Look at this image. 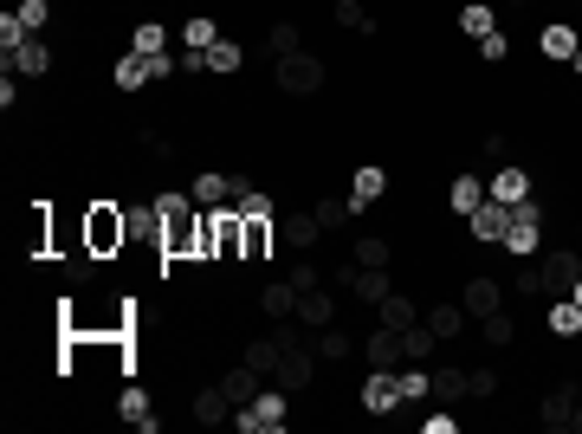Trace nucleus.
<instances>
[{
	"label": "nucleus",
	"mask_w": 582,
	"mask_h": 434,
	"mask_svg": "<svg viewBox=\"0 0 582 434\" xmlns=\"http://www.w3.org/2000/svg\"><path fill=\"white\" fill-rule=\"evenodd\" d=\"M156 208H162V253L156 260H162V273H169L175 260H194V253H201V201L169 188Z\"/></svg>",
	"instance_id": "f257e3e1"
},
{
	"label": "nucleus",
	"mask_w": 582,
	"mask_h": 434,
	"mask_svg": "<svg viewBox=\"0 0 582 434\" xmlns=\"http://www.w3.org/2000/svg\"><path fill=\"white\" fill-rule=\"evenodd\" d=\"M78 240H85L97 260H117V253L130 247V208H117V201H91V208L78 214Z\"/></svg>",
	"instance_id": "f03ea898"
},
{
	"label": "nucleus",
	"mask_w": 582,
	"mask_h": 434,
	"mask_svg": "<svg viewBox=\"0 0 582 434\" xmlns=\"http://www.w3.org/2000/svg\"><path fill=\"white\" fill-rule=\"evenodd\" d=\"M324 59L317 52H285V59H272V85L285 91V98H317L324 91Z\"/></svg>",
	"instance_id": "7ed1b4c3"
},
{
	"label": "nucleus",
	"mask_w": 582,
	"mask_h": 434,
	"mask_svg": "<svg viewBox=\"0 0 582 434\" xmlns=\"http://www.w3.org/2000/svg\"><path fill=\"white\" fill-rule=\"evenodd\" d=\"M498 247H505L511 260H537V253H544V208H537V201H518Z\"/></svg>",
	"instance_id": "20e7f679"
},
{
	"label": "nucleus",
	"mask_w": 582,
	"mask_h": 434,
	"mask_svg": "<svg viewBox=\"0 0 582 434\" xmlns=\"http://www.w3.org/2000/svg\"><path fill=\"white\" fill-rule=\"evenodd\" d=\"M285 422H291V396H285L279 383H266V389H259V396L240 409V428H246V434H279Z\"/></svg>",
	"instance_id": "39448f33"
},
{
	"label": "nucleus",
	"mask_w": 582,
	"mask_h": 434,
	"mask_svg": "<svg viewBox=\"0 0 582 434\" xmlns=\"http://www.w3.org/2000/svg\"><path fill=\"white\" fill-rule=\"evenodd\" d=\"M537 279H544V298H570L576 292V279H582V253L576 247H550V253H537Z\"/></svg>",
	"instance_id": "423d86ee"
},
{
	"label": "nucleus",
	"mask_w": 582,
	"mask_h": 434,
	"mask_svg": "<svg viewBox=\"0 0 582 434\" xmlns=\"http://www.w3.org/2000/svg\"><path fill=\"white\" fill-rule=\"evenodd\" d=\"M52 234H59V208L33 201L26 208V260H52Z\"/></svg>",
	"instance_id": "0eeeda50"
},
{
	"label": "nucleus",
	"mask_w": 582,
	"mask_h": 434,
	"mask_svg": "<svg viewBox=\"0 0 582 434\" xmlns=\"http://www.w3.org/2000/svg\"><path fill=\"white\" fill-rule=\"evenodd\" d=\"M240 253H246V221H240V208H214V260H220V266H240Z\"/></svg>",
	"instance_id": "6e6552de"
},
{
	"label": "nucleus",
	"mask_w": 582,
	"mask_h": 434,
	"mask_svg": "<svg viewBox=\"0 0 582 434\" xmlns=\"http://www.w3.org/2000/svg\"><path fill=\"white\" fill-rule=\"evenodd\" d=\"M401 402H408V396H401V376L395 370H369L363 376V409L369 415H395Z\"/></svg>",
	"instance_id": "1a4fd4ad"
},
{
	"label": "nucleus",
	"mask_w": 582,
	"mask_h": 434,
	"mask_svg": "<svg viewBox=\"0 0 582 434\" xmlns=\"http://www.w3.org/2000/svg\"><path fill=\"white\" fill-rule=\"evenodd\" d=\"M485 195L505 201V208H518V201H531V169H518V162H498L492 182H485Z\"/></svg>",
	"instance_id": "9d476101"
},
{
	"label": "nucleus",
	"mask_w": 582,
	"mask_h": 434,
	"mask_svg": "<svg viewBox=\"0 0 582 434\" xmlns=\"http://www.w3.org/2000/svg\"><path fill=\"white\" fill-rule=\"evenodd\" d=\"M52 65H59V52H52L39 33L26 39V46H13V52H7V72H20V78H46Z\"/></svg>",
	"instance_id": "9b49d317"
},
{
	"label": "nucleus",
	"mask_w": 582,
	"mask_h": 434,
	"mask_svg": "<svg viewBox=\"0 0 582 434\" xmlns=\"http://www.w3.org/2000/svg\"><path fill=\"white\" fill-rule=\"evenodd\" d=\"M505 227H511V208H505V201H492V195L466 214V234H473L479 247H485V240H505Z\"/></svg>",
	"instance_id": "f8f14e48"
},
{
	"label": "nucleus",
	"mask_w": 582,
	"mask_h": 434,
	"mask_svg": "<svg viewBox=\"0 0 582 434\" xmlns=\"http://www.w3.org/2000/svg\"><path fill=\"white\" fill-rule=\"evenodd\" d=\"M576 402H582V389L576 383H557L544 402H537V422H544L550 434H563V428H570V415H576Z\"/></svg>",
	"instance_id": "ddd939ff"
},
{
	"label": "nucleus",
	"mask_w": 582,
	"mask_h": 434,
	"mask_svg": "<svg viewBox=\"0 0 582 434\" xmlns=\"http://www.w3.org/2000/svg\"><path fill=\"white\" fill-rule=\"evenodd\" d=\"M460 305H466V318H485V311H505V286L498 279H485V273H473L460 286Z\"/></svg>",
	"instance_id": "4468645a"
},
{
	"label": "nucleus",
	"mask_w": 582,
	"mask_h": 434,
	"mask_svg": "<svg viewBox=\"0 0 582 434\" xmlns=\"http://www.w3.org/2000/svg\"><path fill=\"white\" fill-rule=\"evenodd\" d=\"M576 46H582V33H576L570 20H550L544 33H537V52H544L550 65H570V59H576Z\"/></svg>",
	"instance_id": "2eb2a0df"
},
{
	"label": "nucleus",
	"mask_w": 582,
	"mask_h": 434,
	"mask_svg": "<svg viewBox=\"0 0 582 434\" xmlns=\"http://www.w3.org/2000/svg\"><path fill=\"white\" fill-rule=\"evenodd\" d=\"M317 234H324L317 208H298V214H285V221H279V240H285L291 253H311V247H317Z\"/></svg>",
	"instance_id": "dca6fc26"
},
{
	"label": "nucleus",
	"mask_w": 582,
	"mask_h": 434,
	"mask_svg": "<svg viewBox=\"0 0 582 434\" xmlns=\"http://www.w3.org/2000/svg\"><path fill=\"white\" fill-rule=\"evenodd\" d=\"M382 195H388V169H382V162H363V169L350 175V201H356V214L376 208Z\"/></svg>",
	"instance_id": "f3484780"
},
{
	"label": "nucleus",
	"mask_w": 582,
	"mask_h": 434,
	"mask_svg": "<svg viewBox=\"0 0 582 434\" xmlns=\"http://www.w3.org/2000/svg\"><path fill=\"white\" fill-rule=\"evenodd\" d=\"M363 305H382L388 292H395V279H388V266H350V279H343Z\"/></svg>",
	"instance_id": "a211bd4d"
},
{
	"label": "nucleus",
	"mask_w": 582,
	"mask_h": 434,
	"mask_svg": "<svg viewBox=\"0 0 582 434\" xmlns=\"http://www.w3.org/2000/svg\"><path fill=\"white\" fill-rule=\"evenodd\" d=\"M117 415H123V422H130L136 434H156V428H162V415L149 409V389H136V383L117 396Z\"/></svg>",
	"instance_id": "6ab92c4d"
},
{
	"label": "nucleus",
	"mask_w": 582,
	"mask_h": 434,
	"mask_svg": "<svg viewBox=\"0 0 582 434\" xmlns=\"http://www.w3.org/2000/svg\"><path fill=\"white\" fill-rule=\"evenodd\" d=\"M266 383H272V376H259V370H253V363H246V357L233 363L227 376H220V389H227V396H233V409H246V402H253V396H259V389H266Z\"/></svg>",
	"instance_id": "aec40b11"
},
{
	"label": "nucleus",
	"mask_w": 582,
	"mask_h": 434,
	"mask_svg": "<svg viewBox=\"0 0 582 434\" xmlns=\"http://www.w3.org/2000/svg\"><path fill=\"white\" fill-rule=\"evenodd\" d=\"M363 357L376 363V370H395V363H408V357H401V331H388V324H376V331L363 337Z\"/></svg>",
	"instance_id": "412c9836"
},
{
	"label": "nucleus",
	"mask_w": 582,
	"mask_h": 434,
	"mask_svg": "<svg viewBox=\"0 0 582 434\" xmlns=\"http://www.w3.org/2000/svg\"><path fill=\"white\" fill-rule=\"evenodd\" d=\"M110 78H117V91H143V85H156V72H149V52H117Z\"/></svg>",
	"instance_id": "4be33fe9"
},
{
	"label": "nucleus",
	"mask_w": 582,
	"mask_h": 434,
	"mask_svg": "<svg viewBox=\"0 0 582 434\" xmlns=\"http://www.w3.org/2000/svg\"><path fill=\"white\" fill-rule=\"evenodd\" d=\"M240 221H246V253H240V266L272 260V214H240Z\"/></svg>",
	"instance_id": "5701e85b"
},
{
	"label": "nucleus",
	"mask_w": 582,
	"mask_h": 434,
	"mask_svg": "<svg viewBox=\"0 0 582 434\" xmlns=\"http://www.w3.org/2000/svg\"><path fill=\"white\" fill-rule=\"evenodd\" d=\"M421 318H427V331H434L440 344H453V337L466 331V305H453V298H440V305H427Z\"/></svg>",
	"instance_id": "b1692460"
},
{
	"label": "nucleus",
	"mask_w": 582,
	"mask_h": 434,
	"mask_svg": "<svg viewBox=\"0 0 582 434\" xmlns=\"http://www.w3.org/2000/svg\"><path fill=\"white\" fill-rule=\"evenodd\" d=\"M298 324H304V331H324V324H337V298H330L324 286H317V292H298Z\"/></svg>",
	"instance_id": "393cba45"
},
{
	"label": "nucleus",
	"mask_w": 582,
	"mask_h": 434,
	"mask_svg": "<svg viewBox=\"0 0 582 434\" xmlns=\"http://www.w3.org/2000/svg\"><path fill=\"white\" fill-rule=\"evenodd\" d=\"M414 318H421V305H414V298L401 292V286H395V292H388L382 305H376V324H388V331H408Z\"/></svg>",
	"instance_id": "a878e982"
},
{
	"label": "nucleus",
	"mask_w": 582,
	"mask_h": 434,
	"mask_svg": "<svg viewBox=\"0 0 582 434\" xmlns=\"http://www.w3.org/2000/svg\"><path fill=\"white\" fill-rule=\"evenodd\" d=\"M259 311H266L272 324H279V318H298V286H291V279H272V286L259 292Z\"/></svg>",
	"instance_id": "bb28decb"
},
{
	"label": "nucleus",
	"mask_w": 582,
	"mask_h": 434,
	"mask_svg": "<svg viewBox=\"0 0 582 434\" xmlns=\"http://www.w3.org/2000/svg\"><path fill=\"white\" fill-rule=\"evenodd\" d=\"M227 409H233V396H227L220 383L194 396V422H201V428H220V422H227Z\"/></svg>",
	"instance_id": "cd10ccee"
},
{
	"label": "nucleus",
	"mask_w": 582,
	"mask_h": 434,
	"mask_svg": "<svg viewBox=\"0 0 582 434\" xmlns=\"http://www.w3.org/2000/svg\"><path fill=\"white\" fill-rule=\"evenodd\" d=\"M460 33H466V39L498 33V13H492V0H466V7H460Z\"/></svg>",
	"instance_id": "c85d7f7f"
},
{
	"label": "nucleus",
	"mask_w": 582,
	"mask_h": 434,
	"mask_svg": "<svg viewBox=\"0 0 582 434\" xmlns=\"http://www.w3.org/2000/svg\"><path fill=\"white\" fill-rule=\"evenodd\" d=\"M434 344H440V337L427 331V318H414L408 331H401V357H408V363H427V357H434Z\"/></svg>",
	"instance_id": "c756f323"
},
{
	"label": "nucleus",
	"mask_w": 582,
	"mask_h": 434,
	"mask_svg": "<svg viewBox=\"0 0 582 434\" xmlns=\"http://www.w3.org/2000/svg\"><path fill=\"white\" fill-rule=\"evenodd\" d=\"M479 201H485L479 175H453V182H447V208H453V214H473Z\"/></svg>",
	"instance_id": "7c9ffc66"
},
{
	"label": "nucleus",
	"mask_w": 582,
	"mask_h": 434,
	"mask_svg": "<svg viewBox=\"0 0 582 434\" xmlns=\"http://www.w3.org/2000/svg\"><path fill=\"white\" fill-rule=\"evenodd\" d=\"M479 331H485V344H492V350H511V344H518V324H511V311H485Z\"/></svg>",
	"instance_id": "2f4dec72"
},
{
	"label": "nucleus",
	"mask_w": 582,
	"mask_h": 434,
	"mask_svg": "<svg viewBox=\"0 0 582 434\" xmlns=\"http://www.w3.org/2000/svg\"><path fill=\"white\" fill-rule=\"evenodd\" d=\"M311 208H317V221H324V234H343V227L356 221V201H350V195H343V201L324 195V201H311Z\"/></svg>",
	"instance_id": "473e14b6"
},
{
	"label": "nucleus",
	"mask_w": 582,
	"mask_h": 434,
	"mask_svg": "<svg viewBox=\"0 0 582 434\" xmlns=\"http://www.w3.org/2000/svg\"><path fill=\"white\" fill-rule=\"evenodd\" d=\"M350 350H356V337L343 331V324H324V331H317V357H324V363H343Z\"/></svg>",
	"instance_id": "72a5a7b5"
},
{
	"label": "nucleus",
	"mask_w": 582,
	"mask_h": 434,
	"mask_svg": "<svg viewBox=\"0 0 582 434\" xmlns=\"http://www.w3.org/2000/svg\"><path fill=\"white\" fill-rule=\"evenodd\" d=\"M582 331V305L576 298H550V337H576Z\"/></svg>",
	"instance_id": "f704fd0d"
},
{
	"label": "nucleus",
	"mask_w": 582,
	"mask_h": 434,
	"mask_svg": "<svg viewBox=\"0 0 582 434\" xmlns=\"http://www.w3.org/2000/svg\"><path fill=\"white\" fill-rule=\"evenodd\" d=\"M214 39H227V33H220V26L207 20V13H188V20H182V46H194V52H207V46H214Z\"/></svg>",
	"instance_id": "c9c22d12"
},
{
	"label": "nucleus",
	"mask_w": 582,
	"mask_h": 434,
	"mask_svg": "<svg viewBox=\"0 0 582 434\" xmlns=\"http://www.w3.org/2000/svg\"><path fill=\"white\" fill-rule=\"evenodd\" d=\"M130 240H149L162 253V208H130Z\"/></svg>",
	"instance_id": "e433bc0d"
},
{
	"label": "nucleus",
	"mask_w": 582,
	"mask_h": 434,
	"mask_svg": "<svg viewBox=\"0 0 582 434\" xmlns=\"http://www.w3.org/2000/svg\"><path fill=\"white\" fill-rule=\"evenodd\" d=\"M240 65H246V52L233 46V39H214V46H207V72L227 78V72H240Z\"/></svg>",
	"instance_id": "4c0bfd02"
},
{
	"label": "nucleus",
	"mask_w": 582,
	"mask_h": 434,
	"mask_svg": "<svg viewBox=\"0 0 582 434\" xmlns=\"http://www.w3.org/2000/svg\"><path fill=\"white\" fill-rule=\"evenodd\" d=\"M240 357H246V363H253V370H259V376H272V370H279V337H253V344H246V350H240Z\"/></svg>",
	"instance_id": "58836bf2"
},
{
	"label": "nucleus",
	"mask_w": 582,
	"mask_h": 434,
	"mask_svg": "<svg viewBox=\"0 0 582 434\" xmlns=\"http://www.w3.org/2000/svg\"><path fill=\"white\" fill-rule=\"evenodd\" d=\"M330 13H337V26H350V33H376V13H369L363 0H337Z\"/></svg>",
	"instance_id": "ea45409f"
},
{
	"label": "nucleus",
	"mask_w": 582,
	"mask_h": 434,
	"mask_svg": "<svg viewBox=\"0 0 582 434\" xmlns=\"http://www.w3.org/2000/svg\"><path fill=\"white\" fill-rule=\"evenodd\" d=\"M130 52H169V26H156V20H143L130 33Z\"/></svg>",
	"instance_id": "a19ab883"
},
{
	"label": "nucleus",
	"mask_w": 582,
	"mask_h": 434,
	"mask_svg": "<svg viewBox=\"0 0 582 434\" xmlns=\"http://www.w3.org/2000/svg\"><path fill=\"white\" fill-rule=\"evenodd\" d=\"M266 46H272V59H285V52H304V33H298L291 20H279V26L266 33Z\"/></svg>",
	"instance_id": "79ce46f5"
},
{
	"label": "nucleus",
	"mask_w": 582,
	"mask_h": 434,
	"mask_svg": "<svg viewBox=\"0 0 582 434\" xmlns=\"http://www.w3.org/2000/svg\"><path fill=\"white\" fill-rule=\"evenodd\" d=\"M350 260H356V266H388V240H382V234H363V240L350 247Z\"/></svg>",
	"instance_id": "37998d69"
},
{
	"label": "nucleus",
	"mask_w": 582,
	"mask_h": 434,
	"mask_svg": "<svg viewBox=\"0 0 582 434\" xmlns=\"http://www.w3.org/2000/svg\"><path fill=\"white\" fill-rule=\"evenodd\" d=\"M434 396H440V402H460V396H473V389H466V370H434Z\"/></svg>",
	"instance_id": "c03bdc74"
},
{
	"label": "nucleus",
	"mask_w": 582,
	"mask_h": 434,
	"mask_svg": "<svg viewBox=\"0 0 582 434\" xmlns=\"http://www.w3.org/2000/svg\"><path fill=\"white\" fill-rule=\"evenodd\" d=\"M479 59H485V65H505V59H511V33H485V39H479Z\"/></svg>",
	"instance_id": "a18cd8bd"
},
{
	"label": "nucleus",
	"mask_w": 582,
	"mask_h": 434,
	"mask_svg": "<svg viewBox=\"0 0 582 434\" xmlns=\"http://www.w3.org/2000/svg\"><path fill=\"white\" fill-rule=\"evenodd\" d=\"M395 376H401V396H408V402H421L427 389H434V376H427V370H395Z\"/></svg>",
	"instance_id": "49530a36"
},
{
	"label": "nucleus",
	"mask_w": 582,
	"mask_h": 434,
	"mask_svg": "<svg viewBox=\"0 0 582 434\" xmlns=\"http://www.w3.org/2000/svg\"><path fill=\"white\" fill-rule=\"evenodd\" d=\"M291 286H298V292H317V286H324V273H317V260H298V266H291Z\"/></svg>",
	"instance_id": "de8ad7c7"
},
{
	"label": "nucleus",
	"mask_w": 582,
	"mask_h": 434,
	"mask_svg": "<svg viewBox=\"0 0 582 434\" xmlns=\"http://www.w3.org/2000/svg\"><path fill=\"white\" fill-rule=\"evenodd\" d=\"M20 20H26V26H33V33H39V26L52 20V0H20Z\"/></svg>",
	"instance_id": "09e8293b"
},
{
	"label": "nucleus",
	"mask_w": 582,
	"mask_h": 434,
	"mask_svg": "<svg viewBox=\"0 0 582 434\" xmlns=\"http://www.w3.org/2000/svg\"><path fill=\"white\" fill-rule=\"evenodd\" d=\"M511 286H518L524 298H544V279H537V266H531V260L518 266V279H511Z\"/></svg>",
	"instance_id": "8fccbe9b"
},
{
	"label": "nucleus",
	"mask_w": 582,
	"mask_h": 434,
	"mask_svg": "<svg viewBox=\"0 0 582 434\" xmlns=\"http://www.w3.org/2000/svg\"><path fill=\"white\" fill-rule=\"evenodd\" d=\"M466 389L473 396H498V370H466Z\"/></svg>",
	"instance_id": "3c124183"
},
{
	"label": "nucleus",
	"mask_w": 582,
	"mask_h": 434,
	"mask_svg": "<svg viewBox=\"0 0 582 434\" xmlns=\"http://www.w3.org/2000/svg\"><path fill=\"white\" fill-rule=\"evenodd\" d=\"M240 214H272V195H266V188H253V195H240Z\"/></svg>",
	"instance_id": "603ef678"
},
{
	"label": "nucleus",
	"mask_w": 582,
	"mask_h": 434,
	"mask_svg": "<svg viewBox=\"0 0 582 434\" xmlns=\"http://www.w3.org/2000/svg\"><path fill=\"white\" fill-rule=\"evenodd\" d=\"M570 434H582V402H576V415H570Z\"/></svg>",
	"instance_id": "864d4df0"
},
{
	"label": "nucleus",
	"mask_w": 582,
	"mask_h": 434,
	"mask_svg": "<svg viewBox=\"0 0 582 434\" xmlns=\"http://www.w3.org/2000/svg\"><path fill=\"white\" fill-rule=\"evenodd\" d=\"M570 72H576V78H582V46H576V59H570Z\"/></svg>",
	"instance_id": "5fc2aeb1"
},
{
	"label": "nucleus",
	"mask_w": 582,
	"mask_h": 434,
	"mask_svg": "<svg viewBox=\"0 0 582 434\" xmlns=\"http://www.w3.org/2000/svg\"><path fill=\"white\" fill-rule=\"evenodd\" d=\"M570 298H576V305H582V279H576V292H570Z\"/></svg>",
	"instance_id": "6e6d98bb"
},
{
	"label": "nucleus",
	"mask_w": 582,
	"mask_h": 434,
	"mask_svg": "<svg viewBox=\"0 0 582 434\" xmlns=\"http://www.w3.org/2000/svg\"><path fill=\"white\" fill-rule=\"evenodd\" d=\"M511 7H537V0H511Z\"/></svg>",
	"instance_id": "4d7b16f0"
},
{
	"label": "nucleus",
	"mask_w": 582,
	"mask_h": 434,
	"mask_svg": "<svg viewBox=\"0 0 582 434\" xmlns=\"http://www.w3.org/2000/svg\"><path fill=\"white\" fill-rule=\"evenodd\" d=\"M576 234H582V208H576Z\"/></svg>",
	"instance_id": "13d9d810"
}]
</instances>
